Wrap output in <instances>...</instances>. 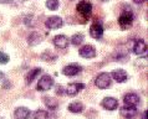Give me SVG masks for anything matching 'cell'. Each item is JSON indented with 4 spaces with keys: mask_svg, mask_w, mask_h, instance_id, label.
Returning <instances> with one entry per match:
<instances>
[{
    "mask_svg": "<svg viewBox=\"0 0 148 119\" xmlns=\"http://www.w3.org/2000/svg\"><path fill=\"white\" fill-rule=\"evenodd\" d=\"M52 84H54V80H52V77L49 76V75H44L39 80L38 86H36V89L40 91V92H44V91L50 89L52 87Z\"/></svg>",
    "mask_w": 148,
    "mask_h": 119,
    "instance_id": "6da1fadb",
    "label": "cell"
},
{
    "mask_svg": "<svg viewBox=\"0 0 148 119\" xmlns=\"http://www.w3.org/2000/svg\"><path fill=\"white\" fill-rule=\"evenodd\" d=\"M111 75L107 72H102L100 73V75L97 76V78L95 80V83H96V86L100 89H105V88H107L108 86L111 84Z\"/></svg>",
    "mask_w": 148,
    "mask_h": 119,
    "instance_id": "7a4b0ae2",
    "label": "cell"
},
{
    "mask_svg": "<svg viewBox=\"0 0 148 119\" xmlns=\"http://www.w3.org/2000/svg\"><path fill=\"white\" fill-rule=\"evenodd\" d=\"M76 10H77V13L81 14L84 18H88L92 13V4L86 1V0H82V1H80L77 4Z\"/></svg>",
    "mask_w": 148,
    "mask_h": 119,
    "instance_id": "3957f363",
    "label": "cell"
},
{
    "mask_svg": "<svg viewBox=\"0 0 148 119\" xmlns=\"http://www.w3.org/2000/svg\"><path fill=\"white\" fill-rule=\"evenodd\" d=\"M133 22V14L131 11H123L120 15V19H118V24L122 29H127L132 25Z\"/></svg>",
    "mask_w": 148,
    "mask_h": 119,
    "instance_id": "277c9868",
    "label": "cell"
},
{
    "mask_svg": "<svg viewBox=\"0 0 148 119\" xmlns=\"http://www.w3.org/2000/svg\"><path fill=\"white\" fill-rule=\"evenodd\" d=\"M45 25L47 26V29H50V30H55V29H60L62 26L64 21L59 16H50V18H47V20L45 21Z\"/></svg>",
    "mask_w": 148,
    "mask_h": 119,
    "instance_id": "5b68a950",
    "label": "cell"
},
{
    "mask_svg": "<svg viewBox=\"0 0 148 119\" xmlns=\"http://www.w3.org/2000/svg\"><path fill=\"white\" fill-rule=\"evenodd\" d=\"M90 35H91V37L93 39H101L102 35H103V26L101 25L100 22H95L91 25L90 27Z\"/></svg>",
    "mask_w": 148,
    "mask_h": 119,
    "instance_id": "8992f818",
    "label": "cell"
},
{
    "mask_svg": "<svg viewBox=\"0 0 148 119\" xmlns=\"http://www.w3.org/2000/svg\"><path fill=\"white\" fill-rule=\"evenodd\" d=\"M80 56L85 57V58H93L96 56V50L92 45H85L84 47H81L79 50Z\"/></svg>",
    "mask_w": 148,
    "mask_h": 119,
    "instance_id": "52a82bcc",
    "label": "cell"
},
{
    "mask_svg": "<svg viewBox=\"0 0 148 119\" xmlns=\"http://www.w3.org/2000/svg\"><path fill=\"white\" fill-rule=\"evenodd\" d=\"M131 50H132L133 53H136V55H142V53H145L147 50V45L143 40H134Z\"/></svg>",
    "mask_w": 148,
    "mask_h": 119,
    "instance_id": "ba28073f",
    "label": "cell"
},
{
    "mask_svg": "<svg viewBox=\"0 0 148 119\" xmlns=\"http://www.w3.org/2000/svg\"><path fill=\"white\" fill-rule=\"evenodd\" d=\"M121 116L126 119H133L136 116H137V109H136V107L125 105L121 109Z\"/></svg>",
    "mask_w": 148,
    "mask_h": 119,
    "instance_id": "9c48e42d",
    "label": "cell"
},
{
    "mask_svg": "<svg viewBox=\"0 0 148 119\" xmlns=\"http://www.w3.org/2000/svg\"><path fill=\"white\" fill-rule=\"evenodd\" d=\"M112 77H113V80L118 82V83H123V82H126L127 78H128V75L126 73L125 69H116V71H113L112 72Z\"/></svg>",
    "mask_w": 148,
    "mask_h": 119,
    "instance_id": "30bf717a",
    "label": "cell"
},
{
    "mask_svg": "<svg viewBox=\"0 0 148 119\" xmlns=\"http://www.w3.org/2000/svg\"><path fill=\"white\" fill-rule=\"evenodd\" d=\"M84 88H85L84 83H71V84L67 86V88H66L65 92H66L69 96H75V94H77L81 89H84Z\"/></svg>",
    "mask_w": 148,
    "mask_h": 119,
    "instance_id": "8fae6325",
    "label": "cell"
},
{
    "mask_svg": "<svg viewBox=\"0 0 148 119\" xmlns=\"http://www.w3.org/2000/svg\"><path fill=\"white\" fill-rule=\"evenodd\" d=\"M123 101H125V104L126 105L136 107V105L139 103V97L137 96V94H134V93H128V94H126V96H125Z\"/></svg>",
    "mask_w": 148,
    "mask_h": 119,
    "instance_id": "7c38bea8",
    "label": "cell"
},
{
    "mask_svg": "<svg viewBox=\"0 0 148 119\" xmlns=\"http://www.w3.org/2000/svg\"><path fill=\"white\" fill-rule=\"evenodd\" d=\"M102 105L108 110H114L118 107V102H117V99H114L113 97H106L105 99L102 101Z\"/></svg>",
    "mask_w": 148,
    "mask_h": 119,
    "instance_id": "4fadbf2b",
    "label": "cell"
},
{
    "mask_svg": "<svg viewBox=\"0 0 148 119\" xmlns=\"http://www.w3.org/2000/svg\"><path fill=\"white\" fill-rule=\"evenodd\" d=\"M54 45L57 48H66L69 45V40L65 35H57L54 37Z\"/></svg>",
    "mask_w": 148,
    "mask_h": 119,
    "instance_id": "5bb4252c",
    "label": "cell"
},
{
    "mask_svg": "<svg viewBox=\"0 0 148 119\" xmlns=\"http://www.w3.org/2000/svg\"><path fill=\"white\" fill-rule=\"evenodd\" d=\"M80 72H81V66H79L76 63L69 65V66L64 68V75H66V76H76Z\"/></svg>",
    "mask_w": 148,
    "mask_h": 119,
    "instance_id": "9a60e30c",
    "label": "cell"
},
{
    "mask_svg": "<svg viewBox=\"0 0 148 119\" xmlns=\"http://www.w3.org/2000/svg\"><path fill=\"white\" fill-rule=\"evenodd\" d=\"M14 116H15V119H29V117H30V110L25 108V107H19V108L15 109Z\"/></svg>",
    "mask_w": 148,
    "mask_h": 119,
    "instance_id": "2e32d148",
    "label": "cell"
},
{
    "mask_svg": "<svg viewBox=\"0 0 148 119\" xmlns=\"http://www.w3.org/2000/svg\"><path fill=\"white\" fill-rule=\"evenodd\" d=\"M40 73H41V68H34V69H31V71L26 75V83L30 84L31 82L34 81L36 77H38V75H40Z\"/></svg>",
    "mask_w": 148,
    "mask_h": 119,
    "instance_id": "e0dca14e",
    "label": "cell"
},
{
    "mask_svg": "<svg viewBox=\"0 0 148 119\" xmlns=\"http://www.w3.org/2000/svg\"><path fill=\"white\" fill-rule=\"evenodd\" d=\"M69 110L72 113H81L84 110V105L80 102H72L71 104L69 105Z\"/></svg>",
    "mask_w": 148,
    "mask_h": 119,
    "instance_id": "ac0fdd59",
    "label": "cell"
},
{
    "mask_svg": "<svg viewBox=\"0 0 148 119\" xmlns=\"http://www.w3.org/2000/svg\"><path fill=\"white\" fill-rule=\"evenodd\" d=\"M44 102H45V104H46L50 109H55L57 107V101L54 99V98H51V97H45Z\"/></svg>",
    "mask_w": 148,
    "mask_h": 119,
    "instance_id": "d6986e66",
    "label": "cell"
},
{
    "mask_svg": "<svg viewBox=\"0 0 148 119\" xmlns=\"http://www.w3.org/2000/svg\"><path fill=\"white\" fill-rule=\"evenodd\" d=\"M34 118L35 119H49V113L46 112V110L40 109V110H38V112H35Z\"/></svg>",
    "mask_w": 148,
    "mask_h": 119,
    "instance_id": "ffe728a7",
    "label": "cell"
},
{
    "mask_svg": "<svg viewBox=\"0 0 148 119\" xmlns=\"http://www.w3.org/2000/svg\"><path fill=\"white\" fill-rule=\"evenodd\" d=\"M82 40H84V35L76 34V35H73L71 37V44L75 45V46H77V45H80L82 42Z\"/></svg>",
    "mask_w": 148,
    "mask_h": 119,
    "instance_id": "44dd1931",
    "label": "cell"
},
{
    "mask_svg": "<svg viewBox=\"0 0 148 119\" xmlns=\"http://www.w3.org/2000/svg\"><path fill=\"white\" fill-rule=\"evenodd\" d=\"M29 45H31V46H34V45L36 44H40V37L38 36V34H31L30 36H29Z\"/></svg>",
    "mask_w": 148,
    "mask_h": 119,
    "instance_id": "7402d4cb",
    "label": "cell"
},
{
    "mask_svg": "<svg viewBox=\"0 0 148 119\" xmlns=\"http://www.w3.org/2000/svg\"><path fill=\"white\" fill-rule=\"evenodd\" d=\"M46 6L49 10H56L59 7V0H47Z\"/></svg>",
    "mask_w": 148,
    "mask_h": 119,
    "instance_id": "603a6c76",
    "label": "cell"
},
{
    "mask_svg": "<svg viewBox=\"0 0 148 119\" xmlns=\"http://www.w3.org/2000/svg\"><path fill=\"white\" fill-rule=\"evenodd\" d=\"M8 62H9V56H8L5 52H0V63L5 65Z\"/></svg>",
    "mask_w": 148,
    "mask_h": 119,
    "instance_id": "cb8c5ba5",
    "label": "cell"
},
{
    "mask_svg": "<svg viewBox=\"0 0 148 119\" xmlns=\"http://www.w3.org/2000/svg\"><path fill=\"white\" fill-rule=\"evenodd\" d=\"M56 93H59V94H62L64 93L62 87H61V86H57V87H56Z\"/></svg>",
    "mask_w": 148,
    "mask_h": 119,
    "instance_id": "d4e9b609",
    "label": "cell"
},
{
    "mask_svg": "<svg viewBox=\"0 0 148 119\" xmlns=\"http://www.w3.org/2000/svg\"><path fill=\"white\" fill-rule=\"evenodd\" d=\"M134 3H137V4H142L143 1H146V0H133Z\"/></svg>",
    "mask_w": 148,
    "mask_h": 119,
    "instance_id": "484cf974",
    "label": "cell"
},
{
    "mask_svg": "<svg viewBox=\"0 0 148 119\" xmlns=\"http://www.w3.org/2000/svg\"><path fill=\"white\" fill-rule=\"evenodd\" d=\"M142 119H147V112L143 113V116H142Z\"/></svg>",
    "mask_w": 148,
    "mask_h": 119,
    "instance_id": "4316f807",
    "label": "cell"
},
{
    "mask_svg": "<svg viewBox=\"0 0 148 119\" xmlns=\"http://www.w3.org/2000/svg\"><path fill=\"white\" fill-rule=\"evenodd\" d=\"M3 77H4V73H3L1 71H0V80H1V78H3Z\"/></svg>",
    "mask_w": 148,
    "mask_h": 119,
    "instance_id": "83f0119b",
    "label": "cell"
},
{
    "mask_svg": "<svg viewBox=\"0 0 148 119\" xmlns=\"http://www.w3.org/2000/svg\"><path fill=\"white\" fill-rule=\"evenodd\" d=\"M0 119H3V118H0Z\"/></svg>",
    "mask_w": 148,
    "mask_h": 119,
    "instance_id": "f1b7e54d",
    "label": "cell"
}]
</instances>
